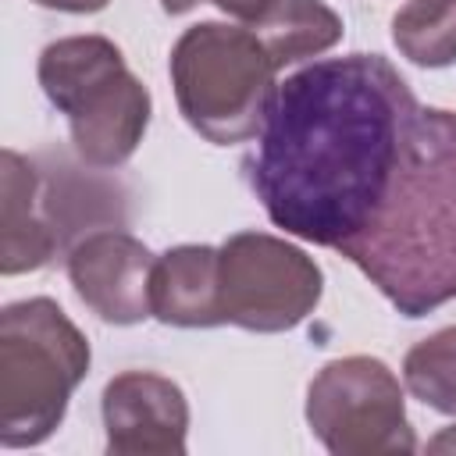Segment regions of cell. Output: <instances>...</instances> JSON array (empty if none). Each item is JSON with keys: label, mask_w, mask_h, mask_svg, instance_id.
<instances>
[{"label": "cell", "mask_w": 456, "mask_h": 456, "mask_svg": "<svg viewBox=\"0 0 456 456\" xmlns=\"http://www.w3.org/2000/svg\"><path fill=\"white\" fill-rule=\"evenodd\" d=\"M89 370V342L53 299H21L0 314V442L39 445L64 420Z\"/></svg>", "instance_id": "cell-3"}, {"label": "cell", "mask_w": 456, "mask_h": 456, "mask_svg": "<svg viewBox=\"0 0 456 456\" xmlns=\"http://www.w3.org/2000/svg\"><path fill=\"white\" fill-rule=\"evenodd\" d=\"M428 452H456V428H445L428 442Z\"/></svg>", "instance_id": "cell-18"}, {"label": "cell", "mask_w": 456, "mask_h": 456, "mask_svg": "<svg viewBox=\"0 0 456 456\" xmlns=\"http://www.w3.org/2000/svg\"><path fill=\"white\" fill-rule=\"evenodd\" d=\"M392 39L420 68L456 61V0H406L392 18Z\"/></svg>", "instance_id": "cell-14"}, {"label": "cell", "mask_w": 456, "mask_h": 456, "mask_svg": "<svg viewBox=\"0 0 456 456\" xmlns=\"http://www.w3.org/2000/svg\"><path fill=\"white\" fill-rule=\"evenodd\" d=\"M0 271L21 274L43 267L57 249V232L39 210V175L36 167L4 150V221H0Z\"/></svg>", "instance_id": "cell-11"}, {"label": "cell", "mask_w": 456, "mask_h": 456, "mask_svg": "<svg viewBox=\"0 0 456 456\" xmlns=\"http://www.w3.org/2000/svg\"><path fill=\"white\" fill-rule=\"evenodd\" d=\"M224 14H232V18H239V21H246V25H253L274 0H214Z\"/></svg>", "instance_id": "cell-16"}, {"label": "cell", "mask_w": 456, "mask_h": 456, "mask_svg": "<svg viewBox=\"0 0 456 456\" xmlns=\"http://www.w3.org/2000/svg\"><path fill=\"white\" fill-rule=\"evenodd\" d=\"M249 28L278 71L303 57L324 53L342 39V18L321 0H274Z\"/></svg>", "instance_id": "cell-12"}, {"label": "cell", "mask_w": 456, "mask_h": 456, "mask_svg": "<svg viewBox=\"0 0 456 456\" xmlns=\"http://www.w3.org/2000/svg\"><path fill=\"white\" fill-rule=\"evenodd\" d=\"M417 110L381 53L314 61L271 96L246 160L249 189L281 232L338 249L388 200Z\"/></svg>", "instance_id": "cell-1"}, {"label": "cell", "mask_w": 456, "mask_h": 456, "mask_svg": "<svg viewBox=\"0 0 456 456\" xmlns=\"http://www.w3.org/2000/svg\"><path fill=\"white\" fill-rule=\"evenodd\" d=\"M403 317L456 299V114L420 107L378 217L338 246Z\"/></svg>", "instance_id": "cell-2"}, {"label": "cell", "mask_w": 456, "mask_h": 456, "mask_svg": "<svg viewBox=\"0 0 456 456\" xmlns=\"http://www.w3.org/2000/svg\"><path fill=\"white\" fill-rule=\"evenodd\" d=\"M321 267L285 239L239 232L217 249L221 321L246 331L296 328L321 299Z\"/></svg>", "instance_id": "cell-6"}, {"label": "cell", "mask_w": 456, "mask_h": 456, "mask_svg": "<svg viewBox=\"0 0 456 456\" xmlns=\"http://www.w3.org/2000/svg\"><path fill=\"white\" fill-rule=\"evenodd\" d=\"M306 420L335 456H388L417 449L403 410V388L374 356L331 360L310 381Z\"/></svg>", "instance_id": "cell-5"}, {"label": "cell", "mask_w": 456, "mask_h": 456, "mask_svg": "<svg viewBox=\"0 0 456 456\" xmlns=\"http://www.w3.org/2000/svg\"><path fill=\"white\" fill-rule=\"evenodd\" d=\"M39 7H53V11H71V14H93L100 7H107V0H36Z\"/></svg>", "instance_id": "cell-17"}, {"label": "cell", "mask_w": 456, "mask_h": 456, "mask_svg": "<svg viewBox=\"0 0 456 456\" xmlns=\"http://www.w3.org/2000/svg\"><path fill=\"white\" fill-rule=\"evenodd\" d=\"M64 114L78 157L93 167H118L142 142V132L150 125V93L121 64L86 86L64 107Z\"/></svg>", "instance_id": "cell-9"}, {"label": "cell", "mask_w": 456, "mask_h": 456, "mask_svg": "<svg viewBox=\"0 0 456 456\" xmlns=\"http://www.w3.org/2000/svg\"><path fill=\"white\" fill-rule=\"evenodd\" d=\"M157 256L128 232L103 228L68 253V278L78 299L107 324H139L153 317L150 281Z\"/></svg>", "instance_id": "cell-7"}, {"label": "cell", "mask_w": 456, "mask_h": 456, "mask_svg": "<svg viewBox=\"0 0 456 456\" xmlns=\"http://www.w3.org/2000/svg\"><path fill=\"white\" fill-rule=\"evenodd\" d=\"M403 381L424 406L456 417V328L417 342L403 360Z\"/></svg>", "instance_id": "cell-15"}, {"label": "cell", "mask_w": 456, "mask_h": 456, "mask_svg": "<svg viewBox=\"0 0 456 456\" xmlns=\"http://www.w3.org/2000/svg\"><path fill=\"white\" fill-rule=\"evenodd\" d=\"M103 428L110 456H182L189 403L171 378L125 370L103 388Z\"/></svg>", "instance_id": "cell-8"}, {"label": "cell", "mask_w": 456, "mask_h": 456, "mask_svg": "<svg viewBox=\"0 0 456 456\" xmlns=\"http://www.w3.org/2000/svg\"><path fill=\"white\" fill-rule=\"evenodd\" d=\"M153 317L175 328H214L221 321L217 296V249L214 246H175L153 264L150 281Z\"/></svg>", "instance_id": "cell-10"}, {"label": "cell", "mask_w": 456, "mask_h": 456, "mask_svg": "<svg viewBox=\"0 0 456 456\" xmlns=\"http://www.w3.org/2000/svg\"><path fill=\"white\" fill-rule=\"evenodd\" d=\"M160 4H164L167 14H185V11H192V7L203 4V0H160Z\"/></svg>", "instance_id": "cell-19"}, {"label": "cell", "mask_w": 456, "mask_h": 456, "mask_svg": "<svg viewBox=\"0 0 456 456\" xmlns=\"http://www.w3.org/2000/svg\"><path fill=\"white\" fill-rule=\"evenodd\" d=\"M121 50L103 39V36H68L50 43L39 53V86L46 93V100L64 110L89 82H96L100 75L121 68Z\"/></svg>", "instance_id": "cell-13"}, {"label": "cell", "mask_w": 456, "mask_h": 456, "mask_svg": "<svg viewBox=\"0 0 456 456\" xmlns=\"http://www.w3.org/2000/svg\"><path fill=\"white\" fill-rule=\"evenodd\" d=\"M278 68L249 25L200 21L171 50V82L182 118L210 142L232 146L260 132L278 89Z\"/></svg>", "instance_id": "cell-4"}]
</instances>
